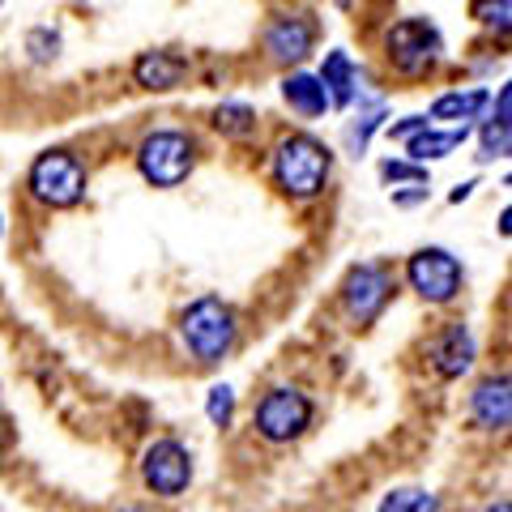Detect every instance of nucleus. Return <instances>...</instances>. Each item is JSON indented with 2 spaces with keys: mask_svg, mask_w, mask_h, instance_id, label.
Segmentation results:
<instances>
[{
  "mask_svg": "<svg viewBox=\"0 0 512 512\" xmlns=\"http://www.w3.org/2000/svg\"><path fill=\"white\" fill-rule=\"evenodd\" d=\"M329 171H333V154L308 133L286 137L274 150V184L286 192V197L308 201L316 192H325Z\"/></svg>",
  "mask_w": 512,
  "mask_h": 512,
  "instance_id": "obj_1",
  "label": "nucleus"
},
{
  "mask_svg": "<svg viewBox=\"0 0 512 512\" xmlns=\"http://www.w3.org/2000/svg\"><path fill=\"white\" fill-rule=\"evenodd\" d=\"M26 188H30V197L52 205V210H69V205L86 197V167H82V158L69 150H43L35 163H30Z\"/></svg>",
  "mask_w": 512,
  "mask_h": 512,
  "instance_id": "obj_2",
  "label": "nucleus"
},
{
  "mask_svg": "<svg viewBox=\"0 0 512 512\" xmlns=\"http://www.w3.org/2000/svg\"><path fill=\"white\" fill-rule=\"evenodd\" d=\"M180 338H184V346L192 350V359L218 363V359L235 346V312H231L222 299L205 295V299H197V303H192V308L184 312Z\"/></svg>",
  "mask_w": 512,
  "mask_h": 512,
  "instance_id": "obj_3",
  "label": "nucleus"
},
{
  "mask_svg": "<svg viewBox=\"0 0 512 512\" xmlns=\"http://www.w3.org/2000/svg\"><path fill=\"white\" fill-rule=\"evenodd\" d=\"M192 154L197 150H192L188 133H180V128H154L137 150V167L154 188H175V184L188 180Z\"/></svg>",
  "mask_w": 512,
  "mask_h": 512,
  "instance_id": "obj_4",
  "label": "nucleus"
},
{
  "mask_svg": "<svg viewBox=\"0 0 512 512\" xmlns=\"http://www.w3.org/2000/svg\"><path fill=\"white\" fill-rule=\"evenodd\" d=\"M252 423L269 444H291V440H299L303 431H308L312 402L299 389H291V384H278V389H269L261 402H256Z\"/></svg>",
  "mask_w": 512,
  "mask_h": 512,
  "instance_id": "obj_5",
  "label": "nucleus"
},
{
  "mask_svg": "<svg viewBox=\"0 0 512 512\" xmlns=\"http://www.w3.org/2000/svg\"><path fill=\"white\" fill-rule=\"evenodd\" d=\"M436 56H440V30L427 18H406L389 30V60L397 73L419 77L436 64Z\"/></svg>",
  "mask_w": 512,
  "mask_h": 512,
  "instance_id": "obj_6",
  "label": "nucleus"
},
{
  "mask_svg": "<svg viewBox=\"0 0 512 512\" xmlns=\"http://www.w3.org/2000/svg\"><path fill=\"white\" fill-rule=\"evenodd\" d=\"M406 278L427 303H448L461 291V265H457V256L444 248H419L406 261Z\"/></svg>",
  "mask_w": 512,
  "mask_h": 512,
  "instance_id": "obj_7",
  "label": "nucleus"
},
{
  "mask_svg": "<svg viewBox=\"0 0 512 512\" xmlns=\"http://www.w3.org/2000/svg\"><path fill=\"white\" fill-rule=\"evenodd\" d=\"M141 478H146V487L154 495H184L188 483H192V457L180 440H154L146 448V457H141Z\"/></svg>",
  "mask_w": 512,
  "mask_h": 512,
  "instance_id": "obj_8",
  "label": "nucleus"
},
{
  "mask_svg": "<svg viewBox=\"0 0 512 512\" xmlns=\"http://www.w3.org/2000/svg\"><path fill=\"white\" fill-rule=\"evenodd\" d=\"M389 295H393V278H389V269L376 265V261L355 265V269L346 274L342 303H346V312H350V320H355V325H372V320L384 312Z\"/></svg>",
  "mask_w": 512,
  "mask_h": 512,
  "instance_id": "obj_9",
  "label": "nucleus"
},
{
  "mask_svg": "<svg viewBox=\"0 0 512 512\" xmlns=\"http://www.w3.org/2000/svg\"><path fill=\"white\" fill-rule=\"evenodd\" d=\"M316 47V22L308 13H282L265 26V52L278 64H299L308 60V52Z\"/></svg>",
  "mask_w": 512,
  "mask_h": 512,
  "instance_id": "obj_10",
  "label": "nucleus"
},
{
  "mask_svg": "<svg viewBox=\"0 0 512 512\" xmlns=\"http://www.w3.org/2000/svg\"><path fill=\"white\" fill-rule=\"evenodd\" d=\"M470 419L483 431H508L512 427V376H491L470 397Z\"/></svg>",
  "mask_w": 512,
  "mask_h": 512,
  "instance_id": "obj_11",
  "label": "nucleus"
},
{
  "mask_svg": "<svg viewBox=\"0 0 512 512\" xmlns=\"http://www.w3.org/2000/svg\"><path fill=\"white\" fill-rule=\"evenodd\" d=\"M431 363H436V372L444 380L466 376L470 363H474V338H470V329L466 325H448L440 338H436V346H431Z\"/></svg>",
  "mask_w": 512,
  "mask_h": 512,
  "instance_id": "obj_12",
  "label": "nucleus"
},
{
  "mask_svg": "<svg viewBox=\"0 0 512 512\" xmlns=\"http://www.w3.org/2000/svg\"><path fill=\"white\" fill-rule=\"evenodd\" d=\"M282 99L291 103L303 120H316V116H325V111L333 107L325 77H320V73H303V69H295V73L282 82Z\"/></svg>",
  "mask_w": 512,
  "mask_h": 512,
  "instance_id": "obj_13",
  "label": "nucleus"
},
{
  "mask_svg": "<svg viewBox=\"0 0 512 512\" xmlns=\"http://www.w3.org/2000/svg\"><path fill=\"white\" fill-rule=\"evenodd\" d=\"M466 137H470L466 124L461 128H423L419 137L406 141V150H410L414 163H436V158H448L453 150L466 146Z\"/></svg>",
  "mask_w": 512,
  "mask_h": 512,
  "instance_id": "obj_14",
  "label": "nucleus"
},
{
  "mask_svg": "<svg viewBox=\"0 0 512 512\" xmlns=\"http://www.w3.org/2000/svg\"><path fill=\"white\" fill-rule=\"evenodd\" d=\"M133 77L146 90H175L184 82V60H175L171 52H146L133 64Z\"/></svg>",
  "mask_w": 512,
  "mask_h": 512,
  "instance_id": "obj_15",
  "label": "nucleus"
},
{
  "mask_svg": "<svg viewBox=\"0 0 512 512\" xmlns=\"http://www.w3.org/2000/svg\"><path fill=\"white\" fill-rule=\"evenodd\" d=\"M487 103H491V94L483 86H474V90H448V94H440V99L431 103L427 116L431 120H478L487 111Z\"/></svg>",
  "mask_w": 512,
  "mask_h": 512,
  "instance_id": "obj_16",
  "label": "nucleus"
},
{
  "mask_svg": "<svg viewBox=\"0 0 512 512\" xmlns=\"http://www.w3.org/2000/svg\"><path fill=\"white\" fill-rule=\"evenodd\" d=\"M320 77H325V86H329V99L333 107H350L355 103V86H359V69L350 64L346 52H329L325 64H320Z\"/></svg>",
  "mask_w": 512,
  "mask_h": 512,
  "instance_id": "obj_17",
  "label": "nucleus"
},
{
  "mask_svg": "<svg viewBox=\"0 0 512 512\" xmlns=\"http://www.w3.org/2000/svg\"><path fill=\"white\" fill-rule=\"evenodd\" d=\"M214 128L222 137H248L256 133V111L248 103H222L214 111Z\"/></svg>",
  "mask_w": 512,
  "mask_h": 512,
  "instance_id": "obj_18",
  "label": "nucleus"
},
{
  "mask_svg": "<svg viewBox=\"0 0 512 512\" xmlns=\"http://www.w3.org/2000/svg\"><path fill=\"white\" fill-rule=\"evenodd\" d=\"M380 512H440V500L419 487H397L380 500Z\"/></svg>",
  "mask_w": 512,
  "mask_h": 512,
  "instance_id": "obj_19",
  "label": "nucleus"
},
{
  "mask_svg": "<svg viewBox=\"0 0 512 512\" xmlns=\"http://www.w3.org/2000/svg\"><path fill=\"white\" fill-rule=\"evenodd\" d=\"M474 18L491 35H512V0H474Z\"/></svg>",
  "mask_w": 512,
  "mask_h": 512,
  "instance_id": "obj_20",
  "label": "nucleus"
},
{
  "mask_svg": "<svg viewBox=\"0 0 512 512\" xmlns=\"http://www.w3.org/2000/svg\"><path fill=\"white\" fill-rule=\"evenodd\" d=\"M380 120H384V103H372V107H359V120L350 124V133H346V141H350V150L355 154H363L367 150V141H372V133L380 128Z\"/></svg>",
  "mask_w": 512,
  "mask_h": 512,
  "instance_id": "obj_21",
  "label": "nucleus"
},
{
  "mask_svg": "<svg viewBox=\"0 0 512 512\" xmlns=\"http://www.w3.org/2000/svg\"><path fill=\"white\" fill-rule=\"evenodd\" d=\"M380 180L384 184H427V171H423V163H393V158H384Z\"/></svg>",
  "mask_w": 512,
  "mask_h": 512,
  "instance_id": "obj_22",
  "label": "nucleus"
},
{
  "mask_svg": "<svg viewBox=\"0 0 512 512\" xmlns=\"http://www.w3.org/2000/svg\"><path fill=\"white\" fill-rule=\"evenodd\" d=\"M205 414H210V423H214V427H227V423H231V414H235V393L227 389V384H214V389H210Z\"/></svg>",
  "mask_w": 512,
  "mask_h": 512,
  "instance_id": "obj_23",
  "label": "nucleus"
},
{
  "mask_svg": "<svg viewBox=\"0 0 512 512\" xmlns=\"http://www.w3.org/2000/svg\"><path fill=\"white\" fill-rule=\"evenodd\" d=\"M56 47H60V35L56 30H47V26H39V30H30L26 35V52H30V60H52L56 56Z\"/></svg>",
  "mask_w": 512,
  "mask_h": 512,
  "instance_id": "obj_24",
  "label": "nucleus"
},
{
  "mask_svg": "<svg viewBox=\"0 0 512 512\" xmlns=\"http://www.w3.org/2000/svg\"><path fill=\"white\" fill-rule=\"evenodd\" d=\"M423 128H431V116H406L402 124H393V128H389V137H397V141H410V137H419Z\"/></svg>",
  "mask_w": 512,
  "mask_h": 512,
  "instance_id": "obj_25",
  "label": "nucleus"
},
{
  "mask_svg": "<svg viewBox=\"0 0 512 512\" xmlns=\"http://www.w3.org/2000/svg\"><path fill=\"white\" fill-rule=\"evenodd\" d=\"M491 124L512 128V82L500 90V99H495V116H491Z\"/></svg>",
  "mask_w": 512,
  "mask_h": 512,
  "instance_id": "obj_26",
  "label": "nucleus"
},
{
  "mask_svg": "<svg viewBox=\"0 0 512 512\" xmlns=\"http://www.w3.org/2000/svg\"><path fill=\"white\" fill-rule=\"evenodd\" d=\"M478 184L474 180H466V184H457L453 192H448V201H453V205H461V201H470V192H474Z\"/></svg>",
  "mask_w": 512,
  "mask_h": 512,
  "instance_id": "obj_27",
  "label": "nucleus"
},
{
  "mask_svg": "<svg viewBox=\"0 0 512 512\" xmlns=\"http://www.w3.org/2000/svg\"><path fill=\"white\" fill-rule=\"evenodd\" d=\"M500 235H504V239H512V205L500 214Z\"/></svg>",
  "mask_w": 512,
  "mask_h": 512,
  "instance_id": "obj_28",
  "label": "nucleus"
},
{
  "mask_svg": "<svg viewBox=\"0 0 512 512\" xmlns=\"http://www.w3.org/2000/svg\"><path fill=\"white\" fill-rule=\"evenodd\" d=\"M487 512H512V500H504V504H491Z\"/></svg>",
  "mask_w": 512,
  "mask_h": 512,
  "instance_id": "obj_29",
  "label": "nucleus"
},
{
  "mask_svg": "<svg viewBox=\"0 0 512 512\" xmlns=\"http://www.w3.org/2000/svg\"><path fill=\"white\" fill-rule=\"evenodd\" d=\"M333 5H338V9H350V5H355V0H333Z\"/></svg>",
  "mask_w": 512,
  "mask_h": 512,
  "instance_id": "obj_30",
  "label": "nucleus"
},
{
  "mask_svg": "<svg viewBox=\"0 0 512 512\" xmlns=\"http://www.w3.org/2000/svg\"><path fill=\"white\" fill-rule=\"evenodd\" d=\"M504 184H508V188H512V175H508V180H504Z\"/></svg>",
  "mask_w": 512,
  "mask_h": 512,
  "instance_id": "obj_31",
  "label": "nucleus"
},
{
  "mask_svg": "<svg viewBox=\"0 0 512 512\" xmlns=\"http://www.w3.org/2000/svg\"><path fill=\"white\" fill-rule=\"evenodd\" d=\"M128 512H133V508H128Z\"/></svg>",
  "mask_w": 512,
  "mask_h": 512,
  "instance_id": "obj_32",
  "label": "nucleus"
}]
</instances>
